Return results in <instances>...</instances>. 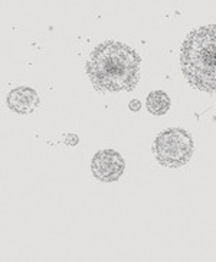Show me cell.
Returning a JSON list of instances; mask_svg holds the SVG:
<instances>
[{
	"label": "cell",
	"instance_id": "1",
	"mask_svg": "<svg viewBox=\"0 0 216 262\" xmlns=\"http://www.w3.org/2000/svg\"><path fill=\"white\" fill-rule=\"evenodd\" d=\"M140 62L134 49L108 40L94 49L87 63V74L98 91H132L139 82Z\"/></svg>",
	"mask_w": 216,
	"mask_h": 262
},
{
	"label": "cell",
	"instance_id": "2",
	"mask_svg": "<svg viewBox=\"0 0 216 262\" xmlns=\"http://www.w3.org/2000/svg\"><path fill=\"white\" fill-rule=\"evenodd\" d=\"M180 65L189 84L216 94V25L189 33L182 47Z\"/></svg>",
	"mask_w": 216,
	"mask_h": 262
},
{
	"label": "cell",
	"instance_id": "3",
	"mask_svg": "<svg viewBox=\"0 0 216 262\" xmlns=\"http://www.w3.org/2000/svg\"><path fill=\"white\" fill-rule=\"evenodd\" d=\"M193 139L183 128H169L160 133L155 140L153 151L157 162L164 167L178 169L192 159Z\"/></svg>",
	"mask_w": 216,
	"mask_h": 262
},
{
	"label": "cell",
	"instance_id": "4",
	"mask_svg": "<svg viewBox=\"0 0 216 262\" xmlns=\"http://www.w3.org/2000/svg\"><path fill=\"white\" fill-rule=\"evenodd\" d=\"M125 162L123 156L114 150H101L94 156L91 170L97 180L104 183H113L123 176Z\"/></svg>",
	"mask_w": 216,
	"mask_h": 262
},
{
	"label": "cell",
	"instance_id": "5",
	"mask_svg": "<svg viewBox=\"0 0 216 262\" xmlns=\"http://www.w3.org/2000/svg\"><path fill=\"white\" fill-rule=\"evenodd\" d=\"M8 105L15 113L29 114L38 108L39 97L36 91L29 86H17L9 93Z\"/></svg>",
	"mask_w": 216,
	"mask_h": 262
},
{
	"label": "cell",
	"instance_id": "6",
	"mask_svg": "<svg viewBox=\"0 0 216 262\" xmlns=\"http://www.w3.org/2000/svg\"><path fill=\"white\" fill-rule=\"evenodd\" d=\"M147 110L155 116H163L170 110V97L163 91H153L148 94L146 101Z\"/></svg>",
	"mask_w": 216,
	"mask_h": 262
},
{
	"label": "cell",
	"instance_id": "7",
	"mask_svg": "<svg viewBox=\"0 0 216 262\" xmlns=\"http://www.w3.org/2000/svg\"><path fill=\"white\" fill-rule=\"evenodd\" d=\"M65 140H67V143H68L70 146H75L78 141H79V140H78V136H75V134H68Z\"/></svg>",
	"mask_w": 216,
	"mask_h": 262
},
{
	"label": "cell",
	"instance_id": "8",
	"mask_svg": "<svg viewBox=\"0 0 216 262\" xmlns=\"http://www.w3.org/2000/svg\"><path fill=\"white\" fill-rule=\"evenodd\" d=\"M130 110H132V111H139L140 110L139 101H132V102H130Z\"/></svg>",
	"mask_w": 216,
	"mask_h": 262
}]
</instances>
